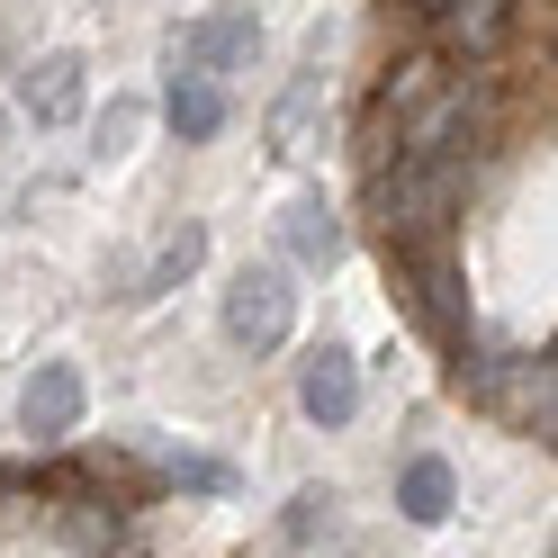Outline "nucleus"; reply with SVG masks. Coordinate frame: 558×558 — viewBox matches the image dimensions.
I'll return each instance as SVG.
<instances>
[{
	"instance_id": "19",
	"label": "nucleus",
	"mask_w": 558,
	"mask_h": 558,
	"mask_svg": "<svg viewBox=\"0 0 558 558\" xmlns=\"http://www.w3.org/2000/svg\"><path fill=\"white\" fill-rule=\"evenodd\" d=\"M414 10H441V0H414Z\"/></svg>"
},
{
	"instance_id": "7",
	"label": "nucleus",
	"mask_w": 558,
	"mask_h": 558,
	"mask_svg": "<svg viewBox=\"0 0 558 558\" xmlns=\"http://www.w3.org/2000/svg\"><path fill=\"white\" fill-rule=\"evenodd\" d=\"M433 19V37H441V63H486L505 46V27H513V0H441Z\"/></svg>"
},
{
	"instance_id": "16",
	"label": "nucleus",
	"mask_w": 558,
	"mask_h": 558,
	"mask_svg": "<svg viewBox=\"0 0 558 558\" xmlns=\"http://www.w3.org/2000/svg\"><path fill=\"white\" fill-rule=\"evenodd\" d=\"M207 262V226H171V243L154 253V270H145V289L135 298H162V289H181V279Z\"/></svg>"
},
{
	"instance_id": "20",
	"label": "nucleus",
	"mask_w": 558,
	"mask_h": 558,
	"mask_svg": "<svg viewBox=\"0 0 558 558\" xmlns=\"http://www.w3.org/2000/svg\"><path fill=\"white\" fill-rule=\"evenodd\" d=\"M0 145H10V118H0Z\"/></svg>"
},
{
	"instance_id": "2",
	"label": "nucleus",
	"mask_w": 558,
	"mask_h": 558,
	"mask_svg": "<svg viewBox=\"0 0 558 558\" xmlns=\"http://www.w3.org/2000/svg\"><path fill=\"white\" fill-rule=\"evenodd\" d=\"M460 397L477 405V414H505L513 433H541L549 441V424H558V369H549V352H460Z\"/></svg>"
},
{
	"instance_id": "17",
	"label": "nucleus",
	"mask_w": 558,
	"mask_h": 558,
	"mask_svg": "<svg viewBox=\"0 0 558 558\" xmlns=\"http://www.w3.org/2000/svg\"><path fill=\"white\" fill-rule=\"evenodd\" d=\"M279 532H289L298 549H316V541L333 532V486H298V496H289V522H279Z\"/></svg>"
},
{
	"instance_id": "3",
	"label": "nucleus",
	"mask_w": 558,
	"mask_h": 558,
	"mask_svg": "<svg viewBox=\"0 0 558 558\" xmlns=\"http://www.w3.org/2000/svg\"><path fill=\"white\" fill-rule=\"evenodd\" d=\"M388 270L414 306V325H424L441 352H469V279H460V253L450 243H388Z\"/></svg>"
},
{
	"instance_id": "15",
	"label": "nucleus",
	"mask_w": 558,
	"mask_h": 558,
	"mask_svg": "<svg viewBox=\"0 0 558 558\" xmlns=\"http://www.w3.org/2000/svg\"><path fill=\"white\" fill-rule=\"evenodd\" d=\"M154 477H162V486H181V496H226V486H234V469L217 460V450H162Z\"/></svg>"
},
{
	"instance_id": "5",
	"label": "nucleus",
	"mask_w": 558,
	"mask_h": 558,
	"mask_svg": "<svg viewBox=\"0 0 558 558\" xmlns=\"http://www.w3.org/2000/svg\"><path fill=\"white\" fill-rule=\"evenodd\" d=\"M253 46H262L253 10H217V19H190L181 37H171V73H181V82H226V73H243V63H253Z\"/></svg>"
},
{
	"instance_id": "13",
	"label": "nucleus",
	"mask_w": 558,
	"mask_h": 558,
	"mask_svg": "<svg viewBox=\"0 0 558 558\" xmlns=\"http://www.w3.org/2000/svg\"><path fill=\"white\" fill-rule=\"evenodd\" d=\"M397 505H405V522H441L450 505H460V477H450V460H405L397 469Z\"/></svg>"
},
{
	"instance_id": "10",
	"label": "nucleus",
	"mask_w": 558,
	"mask_h": 558,
	"mask_svg": "<svg viewBox=\"0 0 558 558\" xmlns=\"http://www.w3.org/2000/svg\"><path fill=\"white\" fill-rule=\"evenodd\" d=\"M63 541L90 549V558H126V505H109V486H73V496L54 505Z\"/></svg>"
},
{
	"instance_id": "1",
	"label": "nucleus",
	"mask_w": 558,
	"mask_h": 558,
	"mask_svg": "<svg viewBox=\"0 0 558 558\" xmlns=\"http://www.w3.org/2000/svg\"><path fill=\"white\" fill-rule=\"evenodd\" d=\"M460 198H469V162H450V154H397L369 171V207L388 243H450Z\"/></svg>"
},
{
	"instance_id": "9",
	"label": "nucleus",
	"mask_w": 558,
	"mask_h": 558,
	"mask_svg": "<svg viewBox=\"0 0 558 558\" xmlns=\"http://www.w3.org/2000/svg\"><path fill=\"white\" fill-rule=\"evenodd\" d=\"M19 424L37 433V441H63V433L82 424V369H73V361H46V369L19 388Z\"/></svg>"
},
{
	"instance_id": "11",
	"label": "nucleus",
	"mask_w": 558,
	"mask_h": 558,
	"mask_svg": "<svg viewBox=\"0 0 558 558\" xmlns=\"http://www.w3.org/2000/svg\"><path fill=\"white\" fill-rule=\"evenodd\" d=\"M27 118L37 126H73L82 118V54H37L27 63Z\"/></svg>"
},
{
	"instance_id": "14",
	"label": "nucleus",
	"mask_w": 558,
	"mask_h": 558,
	"mask_svg": "<svg viewBox=\"0 0 558 558\" xmlns=\"http://www.w3.org/2000/svg\"><path fill=\"white\" fill-rule=\"evenodd\" d=\"M162 118H171V135H181V145H207V135L226 126V82H181V73H171Z\"/></svg>"
},
{
	"instance_id": "4",
	"label": "nucleus",
	"mask_w": 558,
	"mask_h": 558,
	"mask_svg": "<svg viewBox=\"0 0 558 558\" xmlns=\"http://www.w3.org/2000/svg\"><path fill=\"white\" fill-rule=\"evenodd\" d=\"M298 333V289H289V270H234V289H226V342L234 352H279V342Z\"/></svg>"
},
{
	"instance_id": "18",
	"label": "nucleus",
	"mask_w": 558,
	"mask_h": 558,
	"mask_svg": "<svg viewBox=\"0 0 558 558\" xmlns=\"http://www.w3.org/2000/svg\"><path fill=\"white\" fill-rule=\"evenodd\" d=\"M135 118H145V109H135V99H109V118H99V154H126Z\"/></svg>"
},
{
	"instance_id": "6",
	"label": "nucleus",
	"mask_w": 558,
	"mask_h": 558,
	"mask_svg": "<svg viewBox=\"0 0 558 558\" xmlns=\"http://www.w3.org/2000/svg\"><path fill=\"white\" fill-rule=\"evenodd\" d=\"M298 405H306V424L342 433V424L361 414V361L342 352V342H316V352H306V369H298Z\"/></svg>"
},
{
	"instance_id": "8",
	"label": "nucleus",
	"mask_w": 558,
	"mask_h": 558,
	"mask_svg": "<svg viewBox=\"0 0 558 558\" xmlns=\"http://www.w3.org/2000/svg\"><path fill=\"white\" fill-rule=\"evenodd\" d=\"M279 243H289L298 270H333V262H342V207H333L325 190H298L289 217H279Z\"/></svg>"
},
{
	"instance_id": "12",
	"label": "nucleus",
	"mask_w": 558,
	"mask_h": 558,
	"mask_svg": "<svg viewBox=\"0 0 558 558\" xmlns=\"http://www.w3.org/2000/svg\"><path fill=\"white\" fill-rule=\"evenodd\" d=\"M316 109H325V63H306V73L279 90V109H270V154H306V135H316Z\"/></svg>"
}]
</instances>
